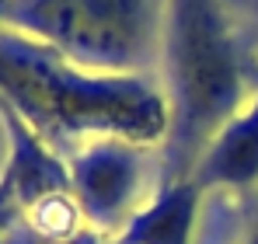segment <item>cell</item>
Segmentation results:
<instances>
[{
	"label": "cell",
	"instance_id": "cell-1",
	"mask_svg": "<svg viewBox=\"0 0 258 244\" xmlns=\"http://www.w3.org/2000/svg\"><path fill=\"white\" fill-rule=\"evenodd\" d=\"M0 91L42 140L126 136L157 147L168 136V98L157 77L87 70L39 39H0Z\"/></svg>",
	"mask_w": 258,
	"mask_h": 244
},
{
	"label": "cell",
	"instance_id": "cell-2",
	"mask_svg": "<svg viewBox=\"0 0 258 244\" xmlns=\"http://www.w3.org/2000/svg\"><path fill=\"white\" fill-rule=\"evenodd\" d=\"M161 87L168 98L164 178H188L203 150L251 98L223 0H164Z\"/></svg>",
	"mask_w": 258,
	"mask_h": 244
},
{
	"label": "cell",
	"instance_id": "cell-3",
	"mask_svg": "<svg viewBox=\"0 0 258 244\" xmlns=\"http://www.w3.org/2000/svg\"><path fill=\"white\" fill-rule=\"evenodd\" d=\"M14 18L87 70L147 74L161 56L164 0H21Z\"/></svg>",
	"mask_w": 258,
	"mask_h": 244
},
{
	"label": "cell",
	"instance_id": "cell-4",
	"mask_svg": "<svg viewBox=\"0 0 258 244\" xmlns=\"http://www.w3.org/2000/svg\"><path fill=\"white\" fill-rule=\"evenodd\" d=\"M67 167L87 227L105 237H115L164 178L161 164L150 157V147L126 136H94L77 143Z\"/></svg>",
	"mask_w": 258,
	"mask_h": 244
},
{
	"label": "cell",
	"instance_id": "cell-5",
	"mask_svg": "<svg viewBox=\"0 0 258 244\" xmlns=\"http://www.w3.org/2000/svg\"><path fill=\"white\" fill-rule=\"evenodd\" d=\"M192 178L203 192H244L258 185V84L244 108L210 140Z\"/></svg>",
	"mask_w": 258,
	"mask_h": 244
},
{
	"label": "cell",
	"instance_id": "cell-6",
	"mask_svg": "<svg viewBox=\"0 0 258 244\" xmlns=\"http://www.w3.org/2000/svg\"><path fill=\"white\" fill-rule=\"evenodd\" d=\"M203 189L196 178H161L157 192L115 234V244H192Z\"/></svg>",
	"mask_w": 258,
	"mask_h": 244
},
{
	"label": "cell",
	"instance_id": "cell-7",
	"mask_svg": "<svg viewBox=\"0 0 258 244\" xmlns=\"http://www.w3.org/2000/svg\"><path fill=\"white\" fill-rule=\"evenodd\" d=\"M28 244H115V237H105L98 230H81L77 237H67V241H39V237H32Z\"/></svg>",
	"mask_w": 258,
	"mask_h": 244
},
{
	"label": "cell",
	"instance_id": "cell-8",
	"mask_svg": "<svg viewBox=\"0 0 258 244\" xmlns=\"http://www.w3.org/2000/svg\"><path fill=\"white\" fill-rule=\"evenodd\" d=\"M241 244H258V223H255V230H251V234H248V237H244Z\"/></svg>",
	"mask_w": 258,
	"mask_h": 244
},
{
	"label": "cell",
	"instance_id": "cell-9",
	"mask_svg": "<svg viewBox=\"0 0 258 244\" xmlns=\"http://www.w3.org/2000/svg\"><path fill=\"white\" fill-rule=\"evenodd\" d=\"M18 4H21V0H0V11H4V7H18Z\"/></svg>",
	"mask_w": 258,
	"mask_h": 244
}]
</instances>
